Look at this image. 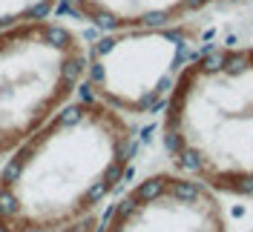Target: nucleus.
Here are the masks:
<instances>
[{"instance_id": "nucleus-1", "label": "nucleus", "mask_w": 253, "mask_h": 232, "mask_svg": "<svg viewBox=\"0 0 253 232\" xmlns=\"http://www.w3.org/2000/svg\"><path fill=\"white\" fill-rule=\"evenodd\" d=\"M132 155V118L75 95L0 161V232H52L98 218Z\"/></svg>"}, {"instance_id": "nucleus-2", "label": "nucleus", "mask_w": 253, "mask_h": 232, "mask_svg": "<svg viewBox=\"0 0 253 232\" xmlns=\"http://www.w3.org/2000/svg\"><path fill=\"white\" fill-rule=\"evenodd\" d=\"M170 169L216 195H253V43L196 52L161 109Z\"/></svg>"}, {"instance_id": "nucleus-3", "label": "nucleus", "mask_w": 253, "mask_h": 232, "mask_svg": "<svg viewBox=\"0 0 253 232\" xmlns=\"http://www.w3.org/2000/svg\"><path fill=\"white\" fill-rule=\"evenodd\" d=\"M84 75L86 43L61 20L0 32V161L84 89Z\"/></svg>"}, {"instance_id": "nucleus-4", "label": "nucleus", "mask_w": 253, "mask_h": 232, "mask_svg": "<svg viewBox=\"0 0 253 232\" xmlns=\"http://www.w3.org/2000/svg\"><path fill=\"white\" fill-rule=\"evenodd\" d=\"M193 55L196 37L187 23L104 32L86 46L84 92L126 118L153 115L164 109Z\"/></svg>"}, {"instance_id": "nucleus-5", "label": "nucleus", "mask_w": 253, "mask_h": 232, "mask_svg": "<svg viewBox=\"0 0 253 232\" xmlns=\"http://www.w3.org/2000/svg\"><path fill=\"white\" fill-rule=\"evenodd\" d=\"M95 232H230V221L221 195L170 169L129 186Z\"/></svg>"}, {"instance_id": "nucleus-6", "label": "nucleus", "mask_w": 253, "mask_h": 232, "mask_svg": "<svg viewBox=\"0 0 253 232\" xmlns=\"http://www.w3.org/2000/svg\"><path fill=\"white\" fill-rule=\"evenodd\" d=\"M75 17L104 32L178 26L221 0H61Z\"/></svg>"}, {"instance_id": "nucleus-7", "label": "nucleus", "mask_w": 253, "mask_h": 232, "mask_svg": "<svg viewBox=\"0 0 253 232\" xmlns=\"http://www.w3.org/2000/svg\"><path fill=\"white\" fill-rule=\"evenodd\" d=\"M58 3L61 0H0V32L26 20L49 17Z\"/></svg>"}, {"instance_id": "nucleus-8", "label": "nucleus", "mask_w": 253, "mask_h": 232, "mask_svg": "<svg viewBox=\"0 0 253 232\" xmlns=\"http://www.w3.org/2000/svg\"><path fill=\"white\" fill-rule=\"evenodd\" d=\"M98 221H101V218H89V221H84V224L66 227V230H52V232H95L98 230Z\"/></svg>"}]
</instances>
